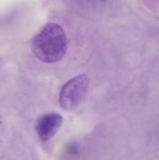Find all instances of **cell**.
<instances>
[{
	"label": "cell",
	"instance_id": "1",
	"mask_svg": "<svg viewBox=\"0 0 159 160\" xmlns=\"http://www.w3.org/2000/svg\"><path fill=\"white\" fill-rule=\"evenodd\" d=\"M67 47L66 34L57 23H48L35 37L32 43L33 52L37 59L45 63L60 61Z\"/></svg>",
	"mask_w": 159,
	"mask_h": 160
},
{
	"label": "cell",
	"instance_id": "2",
	"mask_svg": "<svg viewBox=\"0 0 159 160\" xmlns=\"http://www.w3.org/2000/svg\"><path fill=\"white\" fill-rule=\"evenodd\" d=\"M88 79L85 75H79L67 82L59 96L60 106L65 111L76 109L84 98L88 90Z\"/></svg>",
	"mask_w": 159,
	"mask_h": 160
},
{
	"label": "cell",
	"instance_id": "3",
	"mask_svg": "<svg viewBox=\"0 0 159 160\" xmlns=\"http://www.w3.org/2000/svg\"><path fill=\"white\" fill-rule=\"evenodd\" d=\"M63 118L58 113H47L42 115L37 122L36 130L42 142L50 141L59 130Z\"/></svg>",
	"mask_w": 159,
	"mask_h": 160
}]
</instances>
